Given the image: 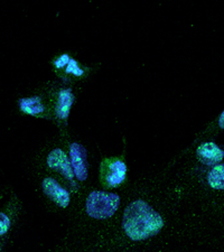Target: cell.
Masks as SVG:
<instances>
[{
    "mask_svg": "<svg viewBox=\"0 0 224 252\" xmlns=\"http://www.w3.org/2000/svg\"><path fill=\"white\" fill-rule=\"evenodd\" d=\"M164 226V220L148 203L142 200L134 201L126 207L122 227L132 241H144L154 237Z\"/></svg>",
    "mask_w": 224,
    "mask_h": 252,
    "instance_id": "cell-1",
    "label": "cell"
},
{
    "mask_svg": "<svg viewBox=\"0 0 224 252\" xmlns=\"http://www.w3.org/2000/svg\"><path fill=\"white\" fill-rule=\"evenodd\" d=\"M120 205V197L116 193L96 190L89 195L85 203L87 213L96 220L111 218Z\"/></svg>",
    "mask_w": 224,
    "mask_h": 252,
    "instance_id": "cell-2",
    "label": "cell"
},
{
    "mask_svg": "<svg viewBox=\"0 0 224 252\" xmlns=\"http://www.w3.org/2000/svg\"><path fill=\"white\" fill-rule=\"evenodd\" d=\"M127 166L117 158H107L101 165V180L109 188H116L125 182Z\"/></svg>",
    "mask_w": 224,
    "mask_h": 252,
    "instance_id": "cell-3",
    "label": "cell"
},
{
    "mask_svg": "<svg viewBox=\"0 0 224 252\" xmlns=\"http://www.w3.org/2000/svg\"><path fill=\"white\" fill-rule=\"evenodd\" d=\"M70 157L73 173H74L77 180L84 182L88 178L87 150L82 145L74 142L70 147Z\"/></svg>",
    "mask_w": 224,
    "mask_h": 252,
    "instance_id": "cell-4",
    "label": "cell"
},
{
    "mask_svg": "<svg viewBox=\"0 0 224 252\" xmlns=\"http://www.w3.org/2000/svg\"><path fill=\"white\" fill-rule=\"evenodd\" d=\"M43 192L51 198L53 202L61 207H67L70 204V194L66 189H64L54 178L47 177L42 183Z\"/></svg>",
    "mask_w": 224,
    "mask_h": 252,
    "instance_id": "cell-5",
    "label": "cell"
},
{
    "mask_svg": "<svg viewBox=\"0 0 224 252\" xmlns=\"http://www.w3.org/2000/svg\"><path fill=\"white\" fill-rule=\"evenodd\" d=\"M47 165L48 167L56 170L63 175L64 177L68 178L72 181L74 177V173H73L71 162L68 161L66 154L61 149H54L47 156Z\"/></svg>",
    "mask_w": 224,
    "mask_h": 252,
    "instance_id": "cell-6",
    "label": "cell"
},
{
    "mask_svg": "<svg viewBox=\"0 0 224 252\" xmlns=\"http://www.w3.org/2000/svg\"><path fill=\"white\" fill-rule=\"evenodd\" d=\"M196 157L202 164L207 166H217L224 158V152L218 147L214 142H205L198 146L196 149Z\"/></svg>",
    "mask_w": 224,
    "mask_h": 252,
    "instance_id": "cell-7",
    "label": "cell"
},
{
    "mask_svg": "<svg viewBox=\"0 0 224 252\" xmlns=\"http://www.w3.org/2000/svg\"><path fill=\"white\" fill-rule=\"evenodd\" d=\"M73 102H74V94L72 91L68 90H62L59 94L58 103H56V116L59 119H66L70 115V110Z\"/></svg>",
    "mask_w": 224,
    "mask_h": 252,
    "instance_id": "cell-8",
    "label": "cell"
},
{
    "mask_svg": "<svg viewBox=\"0 0 224 252\" xmlns=\"http://www.w3.org/2000/svg\"><path fill=\"white\" fill-rule=\"evenodd\" d=\"M20 110L31 116H39L44 112L45 108L42 103V101L38 96L32 97H24L19 100Z\"/></svg>",
    "mask_w": 224,
    "mask_h": 252,
    "instance_id": "cell-9",
    "label": "cell"
},
{
    "mask_svg": "<svg viewBox=\"0 0 224 252\" xmlns=\"http://www.w3.org/2000/svg\"><path fill=\"white\" fill-rule=\"evenodd\" d=\"M207 183L212 189H224V164L214 166L207 175Z\"/></svg>",
    "mask_w": 224,
    "mask_h": 252,
    "instance_id": "cell-10",
    "label": "cell"
},
{
    "mask_svg": "<svg viewBox=\"0 0 224 252\" xmlns=\"http://www.w3.org/2000/svg\"><path fill=\"white\" fill-rule=\"evenodd\" d=\"M55 66L59 68H62L65 66V72L71 73V74H74L77 76H81L84 73L83 70H81L79 67V65H77L74 60L68 58V55L61 56V58L55 62Z\"/></svg>",
    "mask_w": 224,
    "mask_h": 252,
    "instance_id": "cell-11",
    "label": "cell"
},
{
    "mask_svg": "<svg viewBox=\"0 0 224 252\" xmlns=\"http://www.w3.org/2000/svg\"><path fill=\"white\" fill-rule=\"evenodd\" d=\"M11 226V219L5 212H0V237L5 235Z\"/></svg>",
    "mask_w": 224,
    "mask_h": 252,
    "instance_id": "cell-12",
    "label": "cell"
},
{
    "mask_svg": "<svg viewBox=\"0 0 224 252\" xmlns=\"http://www.w3.org/2000/svg\"><path fill=\"white\" fill-rule=\"evenodd\" d=\"M219 127L221 129H224V111L221 113V116L219 118Z\"/></svg>",
    "mask_w": 224,
    "mask_h": 252,
    "instance_id": "cell-13",
    "label": "cell"
}]
</instances>
